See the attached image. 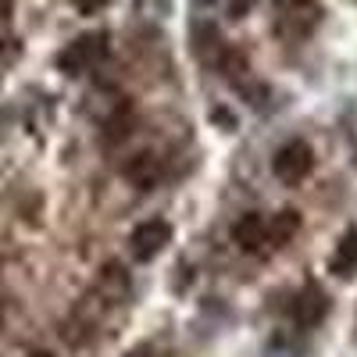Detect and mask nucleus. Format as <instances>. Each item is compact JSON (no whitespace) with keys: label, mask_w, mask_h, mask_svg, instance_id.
I'll list each match as a JSON object with an SVG mask.
<instances>
[{"label":"nucleus","mask_w":357,"mask_h":357,"mask_svg":"<svg viewBox=\"0 0 357 357\" xmlns=\"http://www.w3.org/2000/svg\"><path fill=\"white\" fill-rule=\"evenodd\" d=\"M321 22V8L318 0H275V18L272 29L275 36L286 43H304Z\"/></svg>","instance_id":"f257e3e1"},{"label":"nucleus","mask_w":357,"mask_h":357,"mask_svg":"<svg viewBox=\"0 0 357 357\" xmlns=\"http://www.w3.org/2000/svg\"><path fill=\"white\" fill-rule=\"evenodd\" d=\"M107 57V33H82L57 54V68L65 75H86Z\"/></svg>","instance_id":"f03ea898"},{"label":"nucleus","mask_w":357,"mask_h":357,"mask_svg":"<svg viewBox=\"0 0 357 357\" xmlns=\"http://www.w3.org/2000/svg\"><path fill=\"white\" fill-rule=\"evenodd\" d=\"M272 172H275V178L282 186H301L304 178L314 172V151L304 139H289V143H282L275 151Z\"/></svg>","instance_id":"7ed1b4c3"},{"label":"nucleus","mask_w":357,"mask_h":357,"mask_svg":"<svg viewBox=\"0 0 357 357\" xmlns=\"http://www.w3.org/2000/svg\"><path fill=\"white\" fill-rule=\"evenodd\" d=\"M168 243H172V225H168L165 218H151V222H143V225L132 229V236H129V254H132V261L146 264V261L161 257V250H165Z\"/></svg>","instance_id":"20e7f679"},{"label":"nucleus","mask_w":357,"mask_h":357,"mask_svg":"<svg viewBox=\"0 0 357 357\" xmlns=\"http://www.w3.org/2000/svg\"><path fill=\"white\" fill-rule=\"evenodd\" d=\"M325 314H329V301H325L321 286H314V282H307V286L289 301V318L301 325V329H314Z\"/></svg>","instance_id":"39448f33"},{"label":"nucleus","mask_w":357,"mask_h":357,"mask_svg":"<svg viewBox=\"0 0 357 357\" xmlns=\"http://www.w3.org/2000/svg\"><path fill=\"white\" fill-rule=\"evenodd\" d=\"M193 50H197V57H200L207 68L218 72L222 61H225V54H229L232 47H229L225 36L218 33V25H211V22H197V25H193Z\"/></svg>","instance_id":"423d86ee"},{"label":"nucleus","mask_w":357,"mask_h":357,"mask_svg":"<svg viewBox=\"0 0 357 357\" xmlns=\"http://www.w3.org/2000/svg\"><path fill=\"white\" fill-rule=\"evenodd\" d=\"M122 175H126V183H132L136 190H154V186L161 183L165 168H161V158H158V154L139 151V154H132V158L122 165Z\"/></svg>","instance_id":"0eeeda50"},{"label":"nucleus","mask_w":357,"mask_h":357,"mask_svg":"<svg viewBox=\"0 0 357 357\" xmlns=\"http://www.w3.org/2000/svg\"><path fill=\"white\" fill-rule=\"evenodd\" d=\"M232 240H236V247L240 250H247V254H264L268 247V218L264 215H243L240 222L232 225Z\"/></svg>","instance_id":"6e6552de"},{"label":"nucleus","mask_w":357,"mask_h":357,"mask_svg":"<svg viewBox=\"0 0 357 357\" xmlns=\"http://www.w3.org/2000/svg\"><path fill=\"white\" fill-rule=\"evenodd\" d=\"M329 272L336 279H354L357 275V229H347L340 236V243L333 247V257H329Z\"/></svg>","instance_id":"1a4fd4ad"},{"label":"nucleus","mask_w":357,"mask_h":357,"mask_svg":"<svg viewBox=\"0 0 357 357\" xmlns=\"http://www.w3.org/2000/svg\"><path fill=\"white\" fill-rule=\"evenodd\" d=\"M296 229H301V218H296V211H279L275 218H268V243L272 247H282L289 243Z\"/></svg>","instance_id":"9d476101"},{"label":"nucleus","mask_w":357,"mask_h":357,"mask_svg":"<svg viewBox=\"0 0 357 357\" xmlns=\"http://www.w3.org/2000/svg\"><path fill=\"white\" fill-rule=\"evenodd\" d=\"M72 8H75L79 15H97V11L107 8V0H72Z\"/></svg>","instance_id":"9b49d317"},{"label":"nucleus","mask_w":357,"mask_h":357,"mask_svg":"<svg viewBox=\"0 0 357 357\" xmlns=\"http://www.w3.org/2000/svg\"><path fill=\"white\" fill-rule=\"evenodd\" d=\"M254 8V0H229V18H243Z\"/></svg>","instance_id":"f8f14e48"},{"label":"nucleus","mask_w":357,"mask_h":357,"mask_svg":"<svg viewBox=\"0 0 357 357\" xmlns=\"http://www.w3.org/2000/svg\"><path fill=\"white\" fill-rule=\"evenodd\" d=\"M126 357H158V350H154V347H146V343H143V347H132V350H129Z\"/></svg>","instance_id":"ddd939ff"},{"label":"nucleus","mask_w":357,"mask_h":357,"mask_svg":"<svg viewBox=\"0 0 357 357\" xmlns=\"http://www.w3.org/2000/svg\"><path fill=\"white\" fill-rule=\"evenodd\" d=\"M193 4H200V8H211V4H218V0H193Z\"/></svg>","instance_id":"4468645a"},{"label":"nucleus","mask_w":357,"mask_h":357,"mask_svg":"<svg viewBox=\"0 0 357 357\" xmlns=\"http://www.w3.org/2000/svg\"><path fill=\"white\" fill-rule=\"evenodd\" d=\"M33 357H50V354H33Z\"/></svg>","instance_id":"2eb2a0df"}]
</instances>
